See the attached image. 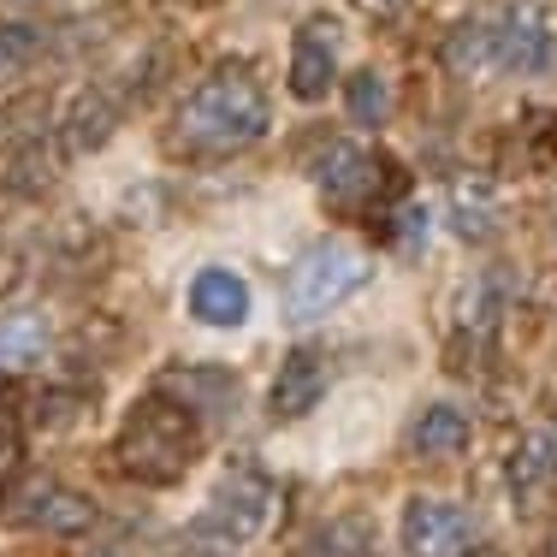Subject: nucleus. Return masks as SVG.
<instances>
[{"label":"nucleus","instance_id":"nucleus-20","mask_svg":"<svg viewBox=\"0 0 557 557\" xmlns=\"http://www.w3.org/2000/svg\"><path fill=\"white\" fill-rule=\"evenodd\" d=\"M469 557H498V552H469Z\"/></svg>","mask_w":557,"mask_h":557},{"label":"nucleus","instance_id":"nucleus-15","mask_svg":"<svg viewBox=\"0 0 557 557\" xmlns=\"http://www.w3.org/2000/svg\"><path fill=\"white\" fill-rule=\"evenodd\" d=\"M42 54V36L30 24H0V89H12Z\"/></svg>","mask_w":557,"mask_h":557},{"label":"nucleus","instance_id":"nucleus-18","mask_svg":"<svg viewBox=\"0 0 557 557\" xmlns=\"http://www.w3.org/2000/svg\"><path fill=\"white\" fill-rule=\"evenodd\" d=\"M36 350H42V326H36V321L0 326V356H18V362H24V356H36Z\"/></svg>","mask_w":557,"mask_h":557},{"label":"nucleus","instance_id":"nucleus-5","mask_svg":"<svg viewBox=\"0 0 557 557\" xmlns=\"http://www.w3.org/2000/svg\"><path fill=\"white\" fill-rule=\"evenodd\" d=\"M7 522L12 528H42V534H84L96 522V504L72 486H60L54 474H18L7 493Z\"/></svg>","mask_w":557,"mask_h":557},{"label":"nucleus","instance_id":"nucleus-3","mask_svg":"<svg viewBox=\"0 0 557 557\" xmlns=\"http://www.w3.org/2000/svg\"><path fill=\"white\" fill-rule=\"evenodd\" d=\"M362 285H368V256L356 244H344V237H326V244H314L285 278V321L290 326L321 321L338 302H350Z\"/></svg>","mask_w":557,"mask_h":557},{"label":"nucleus","instance_id":"nucleus-16","mask_svg":"<svg viewBox=\"0 0 557 557\" xmlns=\"http://www.w3.org/2000/svg\"><path fill=\"white\" fill-rule=\"evenodd\" d=\"M498 309H504V297H498V278H474V285L462 290L457 326H462L469 338H486V333H493V321H498Z\"/></svg>","mask_w":557,"mask_h":557},{"label":"nucleus","instance_id":"nucleus-1","mask_svg":"<svg viewBox=\"0 0 557 557\" xmlns=\"http://www.w3.org/2000/svg\"><path fill=\"white\" fill-rule=\"evenodd\" d=\"M268 125H273L268 84L244 60H225L166 119V149L190 154V161H202V154H237L268 137Z\"/></svg>","mask_w":557,"mask_h":557},{"label":"nucleus","instance_id":"nucleus-14","mask_svg":"<svg viewBox=\"0 0 557 557\" xmlns=\"http://www.w3.org/2000/svg\"><path fill=\"white\" fill-rule=\"evenodd\" d=\"M344 108H350L356 125L380 131V125L392 119V89H386V77H380V72H356L350 84H344Z\"/></svg>","mask_w":557,"mask_h":557},{"label":"nucleus","instance_id":"nucleus-2","mask_svg":"<svg viewBox=\"0 0 557 557\" xmlns=\"http://www.w3.org/2000/svg\"><path fill=\"white\" fill-rule=\"evenodd\" d=\"M196 450H202V421H196V409L184 404L178 392H149V397H137V409L125 416L113 457L131 481L172 486V481H184Z\"/></svg>","mask_w":557,"mask_h":557},{"label":"nucleus","instance_id":"nucleus-12","mask_svg":"<svg viewBox=\"0 0 557 557\" xmlns=\"http://www.w3.org/2000/svg\"><path fill=\"white\" fill-rule=\"evenodd\" d=\"M321 392H326V362L314 350H290L285 362H278L268 409H273L278 421H297V416H309V409L321 404Z\"/></svg>","mask_w":557,"mask_h":557},{"label":"nucleus","instance_id":"nucleus-17","mask_svg":"<svg viewBox=\"0 0 557 557\" xmlns=\"http://www.w3.org/2000/svg\"><path fill=\"white\" fill-rule=\"evenodd\" d=\"M108 131H113V108L96 96V89H89V96L72 108V125H65V137H72V149H101V143H108Z\"/></svg>","mask_w":557,"mask_h":557},{"label":"nucleus","instance_id":"nucleus-4","mask_svg":"<svg viewBox=\"0 0 557 557\" xmlns=\"http://www.w3.org/2000/svg\"><path fill=\"white\" fill-rule=\"evenodd\" d=\"M557 60V12L546 0H510L493 12V72H546Z\"/></svg>","mask_w":557,"mask_h":557},{"label":"nucleus","instance_id":"nucleus-7","mask_svg":"<svg viewBox=\"0 0 557 557\" xmlns=\"http://www.w3.org/2000/svg\"><path fill=\"white\" fill-rule=\"evenodd\" d=\"M273 510H278V493H273L268 474H256V469H232V474H225V481L214 486L208 522H214L220 534L232 540V546H249L256 534H268Z\"/></svg>","mask_w":557,"mask_h":557},{"label":"nucleus","instance_id":"nucleus-9","mask_svg":"<svg viewBox=\"0 0 557 557\" xmlns=\"http://www.w3.org/2000/svg\"><path fill=\"white\" fill-rule=\"evenodd\" d=\"M380 178H386V166H380L374 143H326L314 161V184L333 208H362L380 190Z\"/></svg>","mask_w":557,"mask_h":557},{"label":"nucleus","instance_id":"nucleus-19","mask_svg":"<svg viewBox=\"0 0 557 557\" xmlns=\"http://www.w3.org/2000/svg\"><path fill=\"white\" fill-rule=\"evenodd\" d=\"M18 462V416H12V392L0 386V474Z\"/></svg>","mask_w":557,"mask_h":557},{"label":"nucleus","instance_id":"nucleus-6","mask_svg":"<svg viewBox=\"0 0 557 557\" xmlns=\"http://www.w3.org/2000/svg\"><path fill=\"white\" fill-rule=\"evenodd\" d=\"M504 486H510V504L522 522H546L557 510V440L546 428L522 433L504 462Z\"/></svg>","mask_w":557,"mask_h":557},{"label":"nucleus","instance_id":"nucleus-8","mask_svg":"<svg viewBox=\"0 0 557 557\" xmlns=\"http://www.w3.org/2000/svg\"><path fill=\"white\" fill-rule=\"evenodd\" d=\"M404 552L409 557H469L474 516L450 498H409L404 504Z\"/></svg>","mask_w":557,"mask_h":557},{"label":"nucleus","instance_id":"nucleus-13","mask_svg":"<svg viewBox=\"0 0 557 557\" xmlns=\"http://www.w3.org/2000/svg\"><path fill=\"white\" fill-rule=\"evenodd\" d=\"M409 445H416V457H457L469 445V416L457 404H428L409 428Z\"/></svg>","mask_w":557,"mask_h":557},{"label":"nucleus","instance_id":"nucleus-10","mask_svg":"<svg viewBox=\"0 0 557 557\" xmlns=\"http://www.w3.org/2000/svg\"><path fill=\"white\" fill-rule=\"evenodd\" d=\"M338 48L344 30L338 18H309L297 30V48H290V96L297 101H321L338 77Z\"/></svg>","mask_w":557,"mask_h":557},{"label":"nucleus","instance_id":"nucleus-11","mask_svg":"<svg viewBox=\"0 0 557 557\" xmlns=\"http://www.w3.org/2000/svg\"><path fill=\"white\" fill-rule=\"evenodd\" d=\"M190 314L202 326H244L249 321V285L232 268H202L190 278Z\"/></svg>","mask_w":557,"mask_h":557}]
</instances>
